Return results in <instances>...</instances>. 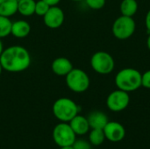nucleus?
I'll return each mask as SVG.
<instances>
[{"label":"nucleus","instance_id":"f257e3e1","mask_svg":"<svg viewBox=\"0 0 150 149\" xmlns=\"http://www.w3.org/2000/svg\"><path fill=\"white\" fill-rule=\"evenodd\" d=\"M0 62L4 70L11 73L25 71L31 64V56L26 48L21 46H11L4 49Z\"/></svg>","mask_w":150,"mask_h":149},{"label":"nucleus","instance_id":"f03ea898","mask_svg":"<svg viewBox=\"0 0 150 149\" xmlns=\"http://www.w3.org/2000/svg\"><path fill=\"white\" fill-rule=\"evenodd\" d=\"M114 82L118 89L133 92L142 87V73L133 68H125L116 74Z\"/></svg>","mask_w":150,"mask_h":149},{"label":"nucleus","instance_id":"7ed1b4c3","mask_svg":"<svg viewBox=\"0 0 150 149\" xmlns=\"http://www.w3.org/2000/svg\"><path fill=\"white\" fill-rule=\"evenodd\" d=\"M53 114L61 122L69 123L79 112V106L69 97L58 98L53 105Z\"/></svg>","mask_w":150,"mask_h":149},{"label":"nucleus","instance_id":"20e7f679","mask_svg":"<svg viewBox=\"0 0 150 149\" xmlns=\"http://www.w3.org/2000/svg\"><path fill=\"white\" fill-rule=\"evenodd\" d=\"M136 29V23L133 17L121 15L117 18L112 27L113 36L120 40H125L133 36Z\"/></svg>","mask_w":150,"mask_h":149},{"label":"nucleus","instance_id":"39448f33","mask_svg":"<svg viewBox=\"0 0 150 149\" xmlns=\"http://www.w3.org/2000/svg\"><path fill=\"white\" fill-rule=\"evenodd\" d=\"M66 84L68 88L76 93L86 91L91 84L88 74L81 68H75L66 76Z\"/></svg>","mask_w":150,"mask_h":149},{"label":"nucleus","instance_id":"423d86ee","mask_svg":"<svg viewBox=\"0 0 150 149\" xmlns=\"http://www.w3.org/2000/svg\"><path fill=\"white\" fill-rule=\"evenodd\" d=\"M91 66L92 69L99 75L111 74L115 67L113 57L105 51H98L91 58Z\"/></svg>","mask_w":150,"mask_h":149},{"label":"nucleus","instance_id":"0eeeda50","mask_svg":"<svg viewBox=\"0 0 150 149\" xmlns=\"http://www.w3.org/2000/svg\"><path fill=\"white\" fill-rule=\"evenodd\" d=\"M53 140L60 148L72 146L76 140V134L72 130L69 123L61 122L53 130Z\"/></svg>","mask_w":150,"mask_h":149},{"label":"nucleus","instance_id":"6e6552de","mask_svg":"<svg viewBox=\"0 0 150 149\" xmlns=\"http://www.w3.org/2000/svg\"><path fill=\"white\" fill-rule=\"evenodd\" d=\"M130 103L129 93L120 89L112 91L106 98L107 108L114 112H120L127 108Z\"/></svg>","mask_w":150,"mask_h":149},{"label":"nucleus","instance_id":"1a4fd4ad","mask_svg":"<svg viewBox=\"0 0 150 149\" xmlns=\"http://www.w3.org/2000/svg\"><path fill=\"white\" fill-rule=\"evenodd\" d=\"M44 24L51 29H56L62 25L65 15L62 8L58 7L57 5L50 6L47 12L42 17Z\"/></svg>","mask_w":150,"mask_h":149},{"label":"nucleus","instance_id":"9d476101","mask_svg":"<svg viewBox=\"0 0 150 149\" xmlns=\"http://www.w3.org/2000/svg\"><path fill=\"white\" fill-rule=\"evenodd\" d=\"M105 139L112 142H120L126 136V130L123 125L116 121H109L104 127Z\"/></svg>","mask_w":150,"mask_h":149},{"label":"nucleus","instance_id":"9b49d317","mask_svg":"<svg viewBox=\"0 0 150 149\" xmlns=\"http://www.w3.org/2000/svg\"><path fill=\"white\" fill-rule=\"evenodd\" d=\"M52 71L59 76H66L72 69L73 64L66 57H58L54 59L51 65Z\"/></svg>","mask_w":150,"mask_h":149},{"label":"nucleus","instance_id":"f8f14e48","mask_svg":"<svg viewBox=\"0 0 150 149\" xmlns=\"http://www.w3.org/2000/svg\"><path fill=\"white\" fill-rule=\"evenodd\" d=\"M69 124L76 135H84L88 133L91 129L87 118L79 114L74 117Z\"/></svg>","mask_w":150,"mask_h":149},{"label":"nucleus","instance_id":"ddd939ff","mask_svg":"<svg viewBox=\"0 0 150 149\" xmlns=\"http://www.w3.org/2000/svg\"><path fill=\"white\" fill-rule=\"evenodd\" d=\"M90 127L91 129H104L109 122L107 115L100 111H94L87 117Z\"/></svg>","mask_w":150,"mask_h":149},{"label":"nucleus","instance_id":"4468645a","mask_svg":"<svg viewBox=\"0 0 150 149\" xmlns=\"http://www.w3.org/2000/svg\"><path fill=\"white\" fill-rule=\"evenodd\" d=\"M31 32V25L25 20H17L12 22L11 34L18 39L25 38L29 35Z\"/></svg>","mask_w":150,"mask_h":149},{"label":"nucleus","instance_id":"2eb2a0df","mask_svg":"<svg viewBox=\"0 0 150 149\" xmlns=\"http://www.w3.org/2000/svg\"><path fill=\"white\" fill-rule=\"evenodd\" d=\"M18 12V0H0V15L11 17Z\"/></svg>","mask_w":150,"mask_h":149},{"label":"nucleus","instance_id":"dca6fc26","mask_svg":"<svg viewBox=\"0 0 150 149\" xmlns=\"http://www.w3.org/2000/svg\"><path fill=\"white\" fill-rule=\"evenodd\" d=\"M121 15L134 17L138 11V3L136 0H122L120 5Z\"/></svg>","mask_w":150,"mask_h":149},{"label":"nucleus","instance_id":"f3484780","mask_svg":"<svg viewBox=\"0 0 150 149\" xmlns=\"http://www.w3.org/2000/svg\"><path fill=\"white\" fill-rule=\"evenodd\" d=\"M35 0H18V12L25 17H30L34 14Z\"/></svg>","mask_w":150,"mask_h":149},{"label":"nucleus","instance_id":"a211bd4d","mask_svg":"<svg viewBox=\"0 0 150 149\" xmlns=\"http://www.w3.org/2000/svg\"><path fill=\"white\" fill-rule=\"evenodd\" d=\"M105 135L103 129H91L89 133V141L92 146L98 147L105 141Z\"/></svg>","mask_w":150,"mask_h":149},{"label":"nucleus","instance_id":"6ab92c4d","mask_svg":"<svg viewBox=\"0 0 150 149\" xmlns=\"http://www.w3.org/2000/svg\"><path fill=\"white\" fill-rule=\"evenodd\" d=\"M12 22L10 18L0 15V39L5 38L11 34Z\"/></svg>","mask_w":150,"mask_h":149},{"label":"nucleus","instance_id":"aec40b11","mask_svg":"<svg viewBox=\"0 0 150 149\" xmlns=\"http://www.w3.org/2000/svg\"><path fill=\"white\" fill-rule=\"evenodd\" d=\"M49 8H50V5L48 4H47L45 1L38 0V1H36V4H35L34 14H36L40 17H43L47 12Z\"/></svg>","mask_w":150,"mask_h":149},{"label":"nucleus","instance_id":"412c9836","mask_svg":"<svg viewBox=\"0 0 150 149\" xmlns=\"http://www.w3.org/2000/svg\"><path fill=\"white\" fill-rule=\"evenodd\" d=\"M87 6L92 10H101L105 5L106 0H84Z\"/></svg>","mask_w":150,"mask_h":149},{"label":"nucleus","instance_id":"4be33fe9","mask_svg":"<svg viewBox=\"0 0 150 149\" xmlns=\"http://www.w3.org/2000/svg\"><path fill=\"white\" fill-rule=\"evenodd\" d=\"M72 146L74 149H92V145L85 140H76Z\"/></svg>","mask_w":150,"mask_h":149},{"label":"nucleus","instance_id":"5701e85b","mask_svg":"<svg viewBox=\"0 0 150 149\" xmlns=\"http://www.w3.org/2000/svg\"><path fill=\"white\" fill-rule=\"evenodd\" d=\"M142 86L150 90V69L142 74Z\"/></svg>","mask_w":150,"mask_h":149},{"label":"nucleus","instance_id":"b1692460","mask_svg":"<svg viewBox=\"0 0 150 149\" xmlns=\"http://www.w3.org/2000/svg\"><path fill=\"white\" fill-rule=\"evenodd\" d=\"M145 25H146V28L148 29V32H150V10L147 12L146 17H145Z\"/></svg>","mask_w":150,"mask_h":149},{"label":"nucleus","instance_id":"393cba45","mask_svg":"<svg viewBox=\"0 0 150 149\" xmlns=\"http://www.w3.org/2000/svg\"><path fill=\"white\" fill-rule=\"evenodd\" d=\"M43 1H45L47 4H48L50 6H54V5H57L61 0H43Z\"/></svg>","mask_w":150,"mask_h":149},{"label":"nucleus","instance_id":"a878e982","mask_svg":"<svg viewBox=\"0 0 150 149\" xmlns=\"http://www.w3.org/2000/svg\"><path fill=\"white\" fill-rule=\"evenodd\" d=\"M147 47H148V49L150 51V32L147 38Z\"/></svg>","mask_w":150,"mask_h":149},{"label":"nucleus","instance_id":"bb28decb","mask_svg":"<svg viewBox=\"0 0 150 149\" xmlns=\"http://www.w3.org/2000/svg\"><path fill=\"white\" fill-rule=\"evenodd\" d=\"M4 46H3V43H2V40H1V39H0V55L2 54V53H3V51H4Z\"/></svg>","mask_w":150,"mask_h":149},{"label":"nucleus","instance_id":"cd10ccee","mask_svg":"<svg viewBox=\"0 0 150 149\" xmlns=\"http://www.w3.org/2000/svg\"><path fill=\"white\" fill-rule=\"evenodd\" d=\"M60 149H74L73 146H65V147H62Z\"/></svg>","mask_w":150,"mask_h":149},{"label":"nucleus","instance_id":"c85d7f7f","mask_svg":"<svg viewBox=\"0 0 150 149\" xmlns=\"http://www.w3.org/2000/svg\"><path fill=\"white\" fill-rule=\"evenodd\" d=\"M3 70H4V68H3L2 64H1V62H0V76H1V74H2V72H3Z\"/></svg>","mask_w":150,"mask_h":149},{"label":"nucleus","instance_id":"c756f323","mask_svg":"<svg viewBox=\"0 0 150 149\" xmlns=\"http://www.w3.org/2000/svg\"><path fill=\"white\" fill-rule=\"evenodd\" d=\"M72 1H75V2H80V1H84V0H72Z\"/></svg>","mask_w":150,"mask_h":149}]
</instances>
